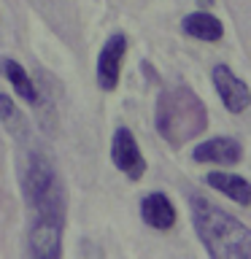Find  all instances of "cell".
I'll return each mask as SVG.
<instances>
[{
  "label": "cell",
  "mask_w": 251,
  "mask_h": 259,
  "mask_svg": "<svg viewBox=\"0 0 251 259\" xmlns=\"http://www.w3.org/2000/svg\"><path fill=\"white\" fill-rule=\"evenodd\" d=\"M200 6H205V8H208V6H214V0H200Z\"/></svg>",
  "instance_id": "obj_14"
},
{
  "label": "cell",
  "mask_w": 251,
  "mask_h": 259,
  "mask_svg": "<svg viewBox=\"0 0 251 259\" xmlns=\"http://www.w3.org/2000/svg\"><path fill=\"white\" fill-rule=\"evenodd\" d=\"M192 224L194 232L214 259H248L251 256V230L240 219L227 213L208 197H192Z\"/></svg>",
  "instance_id": "obj_1"
},
{
  "label": "cell",
  "mask_w": 251,
  "mask_h": 259,
  "mask_svg": "<svg viewBox=\"0 0 251 259\" xmlns=\"http://www.w3.org/2000/svg\"><path fill=\"white\" fill-rule=\"evenodd\" d=\"M124 54H127V35L124 32H113V35L103 44L100 54H97V84L105 92H113L121 76V65H124Z\"/></svg>",
  "instance_id": "obj_5"
},
{
  "label": "cell",
  "mask_w": 251,
  "mask_h": 259,
  "mask_svg": "<svg viewBox=\"0 0 251 259\" xmlns=\"http://www.w3.org/2000/svg\"><path fill=\"white\" fill-rule=\"evenodd\" d=\"M154 124H157V133L162 141L170 143L173 149H181L184 143L194 141L208 127L205 103L189 87H184V84L170 87L157 100Z\"/></svg>",
  "instance_id": "obj_2"
},
{
  "label": "cell",
  "mask_w": 251,
  "mask_h": 259,
  "mask_svg": "<svg viewBox=\"0 0 251 259\" xmlns=\"http://www.w3.org/2000/svg\"><path fill=\"white\" fill-rule=\"evenodd\" d=\"M141 219L151 227V230L168 232V230H173V227H176L178 213H176V205H173V200H170L168 194L149 192L141 200Z\"/></svg>",
  "instance_id": "obj_9"
},
{
  "label": "cell",
  "mask_w": 251,
  "mask_h": 259,
  "mask_svg": "<svg viewBox=\"0 0 251 259\" xmlns=\"http://www.w3.org/2000/svg\"><path fill=\"white\" fill-rule=\"evenodd\" d=\"M181 30L186 32V35L197 38V40H205V44H219L222 35H224L222 22H219L214 14H208V11L186 14L184 22H181Z\"/></svg>",
  "instance_id": "obj_11"
},
{
  "label": "cell",
  "mask_w": 251,
  "mask_h": 259,
  "mask_svg": "<svg viewBox=\"0 0 251 259\" xmlns=\"http://www.w3.org/2000/svg\"><path fill=\"white\" fill-rule=\"evenodd\" d=\"M24 200L32 210V219L65 224V192L54 165L44 154H30L22 167Z\"/></svg>",
  "instance_id": "obj_3"
},
{
  "label": "cell",
  "mask_w": 251,
  "mask_h": 259,
  "mask_svg": "<svg viewBox=\"0 0 251 259\" xmlns=\"http://www.w3.org/2000/svg\"><path fill=\"white\" fill-rule=\"evenodd\" d=\"M205 184L214 186L216 192H222L224 197L235 200L243 208L251 202V184L243 176H238V173H230V170H214V173L205 176Z\"/></svg>",
  "instance_id": "obj_10"
},
{
  "label": "cell",
  "mask_w": 251,
  "mask_h": 259,
  "mask_svg": "<svg viewBox=\"0 0 251 259\" xmlns=\"http://www.w3.org/2000/svg\"><path fill=\"white\" fill-rule=\"evenodd\" d=\"M0 119H3V124L8 127V133H14V135H22L24 127H27V121H24L22 111L16 108V103L3 92H0Z\"/></svg>",
  "instance_id": "obj_13"
},
{
  "label": "cell",
  "mask_w": 251,
  "mask_h": 259,
  "mask_svg": "<svg viewBox=\"0 0 251 259\" xmlns=\"http://www.w3.org/2000/svg\"><path fill=\"white\" fill-rule=\"evenodd\" d=\"M111 162L116 165V170H121L130 181H141L146 173V159L141 149H138V141L130 127H116L111 138Z\"/></svg>",
  "instance_id": "obj_4"
},
{
  "label": "cell",
  "mask_w": 251,
  "mask_h": 259,
  "mask_svg": "<svg viewBox=\"0 0 251 259\" xmlns=\"http://www.w3.org/2000/svg\"><path fill=\"white\" fill-rule=\"evenodd\" d=\"M211 78H214V87L219 97H222L224 108L230 113H243L248 108V87L243 84L240 76H235V70L230 68V65L219 62L214 65V70H211Z\"/></svg>",
  "instance_id": "obj_6"
},
{
  "label": "cell",
  "mask_w": 251,
  "mask_h": 259,
  "mask_svg": "<svg viewBox=\"0 0 251 259\" xmlns=\"http://www.w3.org/2000/svg\"><path fill=\"white\" fill-rule=\"evenodd\" d=\"M0 73L6 76V81L14 87V92L22 97L27 105H38L40 100V95H38V87H35V81L30 78V73L22 68V62H16V60H0Z\"/></svg>",
  "instance_id": "obj_12"
},
{
  "label": "cell",
  "mask_w": 251,
  "mask_h": 259,
  "mask_svg": "<svg viewBox=\"0 0 251 259\" xmlns=\"http://www.w3.org/2000/svg\"><path fill=\"white\" fill-rule=\"evenodd\" d=\"M62 222H40L32 219L27 235V251L38 259H57L62 256Z\"/></svg>",
  "instance_id": "obj_7"
},
{
  "label": "cell",
  "mask_w": 251,
  "mask_h": 259,
  "mask_svg": "<svg viewBox=\"0 0 251 259\" xmlns=\"http://www.w3.org/2000/svg\"><path fill=\"white\" fill-rule=\"evenodd\" d=\"M192 159L200 165H238L243 159V146L235 138H211L192 149Z\"/></svg>",
  "instance_id": "obj_8"
}]
</instances>
